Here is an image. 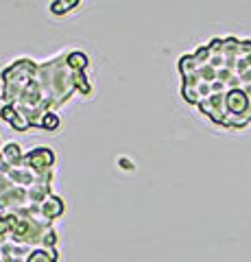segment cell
Wrapping results in <instances>:
<instances>
[{"label": "cell", "instance_id": "6da1fadb", "mask_svg": "<svg viewBox=\"0 0 251 262\" xmlns=\"http://www.w3.org/2000/svg\"><path fill=\"white\" fill-rule=\"evenodd\" d=\"M27 262H57V251L55 249H37L29 256Z\"/></svg>", "mask_w": 251, "mask_h": 262}]
</instances>
